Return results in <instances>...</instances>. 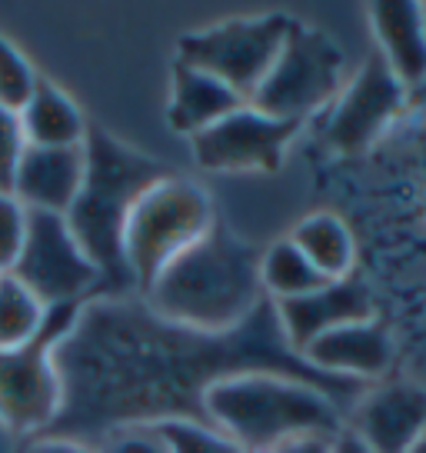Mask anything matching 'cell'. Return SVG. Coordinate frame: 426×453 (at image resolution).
<instances>
[{
  "mask_svg": "<svg viewBox=\"0 0 426 453\" xmlns=\"http://www.w3.org/2000/svg\"><path fill=\"white\" fill-rule=\"evenodd\" d=\"M303 360L320 373L343 377V380H363L384 373L390 364V337L377 320L343 324L316 337L303 350Z\"/></svg>",
  "mask_w": 426,
  "mask_h": 453,
  "instance_id": "5bb4252c",
  "label": "cell"
},
{
  "mask_svg": "<svg viewBox=\"0 0 426 453\" xmlns=\"http://www.w3.org/2000/svg\"><path fill=\"white\" fill-rule=\"evenodd\" d=\"M373 27L380 41V57L390 64L403 87L426 77V27L423 4L416 0H380L373 4Z\"/></svg>",
  "mask_w": 426,
  "mask_h": 453,
  "instance_id": "9a60e30c",
  "label": "cell"
},
{
  "mask_svg": "<svg viewBox=\"0 0 426 453\" xmlns=\"http://www.w3.org/2000/svg\"><path fill=\"white\" fill-rule=\"evenodd\" d=\"M154 426L171 453H243L240 443H233L227 434L200 420H160Z\"/></svg>",
  "mask_w": 426,
  "mask_h": 453,
  "instance_id": "44dd1931",
  "label": "cell"
},
{
  "mask_svg": "<svg viewBox=\"0 0 426 453\" xmlns=\"http://www.w3.org/2000/svg\"><path fill=\"white\" fill-rule=\"evenodd\" d=\"M17 113L30 147H80L87 137L77 104L47 81H37V90Z\"/></svg>",
  "mask_w": 426,
  "mask_h": 453,
  "instance_id": "e0dca14e",
  "label": "cell"
},
{
  "mask_svg": "<svg viewBox=\"0 0 426 453\" xmlns=\"http://www.w3.org/2000/svg\"><path fill=\"white\" fill-rule=\"evenodd\" d=\"M210 424L240 443L243 453H270L300 434H337L340 413L316 387L280 373H237L203 394Z\"/></svg>",
  "mask_w": 426,
  "mask_h": 453,
  "instance_id": "3957f363",
  "label": "cell"
},
{
  "mask_svg": "<svg viewBox=\"0 0 426 453\" xmlns=\"http://www.w3.org/2000/svg\"><path fill=\"white\" fill-rule=\"evenodd\" d=\"M97 453H171L154 424L117 426L107 434Z\"/></svg>",
  "mask_w": 426,
  "mask_h": 453,
  "instance_id": "d4e9b609",
  "label": "cell"
},
{
  "mask_svg": "<svg viewBox=\"0 0 426 453\" xmlns=\"http://www.w3.org/2000/svg\"><path fill=\"white\" fill-rule=\"evenodd\" d=\"M80 320V303L47 307L41 330L14 350H0V420L14 430H47L60 413L54 354Z\"/></svg>",
  "mask_w": 426,
  "mask_h": 453,
  "instance_id": "5b68a950",
  "label": "cell"
},
{
  "mask_svg": "<svg viewBox=\"0 0 426 453\" xmlns=\"http://www.w3.org/2000/svg\"><path fill=\"white\" fill-rule=\"evenodd\" d=\"M84 180V143L80 147H30L20 154L14 170V194L27 211L64 213Z\"/></svg>",
  "mask_w": 426,
  "mask_h": 453,
  "instance_id": "7c38bea8",
  "label": "cell"
},
{
  "mask_svg": "<svg viewBox=\"0 0 426 453\" xmlns=\"http://www.w3.org/2000/svg\"><path fill=\"white\" fill-rule=\"evenodd\" d=\"M27 237V207L0 190V273H11Z\"/></svg>",
  "mask_w": 426,
  "mask_h": 453,
  "instance_id": "603a6c76",
  "label": "cell"
},
{
  "mask_svg": "<svg viewBox=\"0 0 426 453\" xmlns=\"http://www.w3.org/2000/svg\"><path fill=\"white\" fill-rule=\"evenodd\" d=\"M410 453H426V434H423L420 440H416V447H413Z\"/></svg>",
  "mask_w": 426,
  "mask_h": 453,
  "instance_id": "f1b7e54d",
  "label": "cell"
},
{
  "mask_svg": "<svg viewBox=\"0 0 426 453\" xmlns=\"http://www.w3.org/2000/svg\"><path fill=\"white\" fill-rule=\"evenodd\" d=\"M297 120H277L243 104L194 137V157L207 170H270L280 167L286 143L297 137Z\"/></svg>",
  "mask_w": 426,
  "mask_h": 453,
  "instance_id": "9c48e42d",
  "label": "cell"
},
{
  "mask_svg": "<svg viewBox=\"0 0 426 453\" xmlns=\"http://www.w3.org/2000/svg\"><path fill=\"white\" fill-rule=\"evenodd\" d=\"M247 100L230 90L224 81H217L213 73H203L197 67H186L180 60H173V87H171V120L173 130L197 137L200 130L213 127L217 120L240 111Z\"/></svg>",
  "mask_w": 426,
  "mask_h": 453,
  "instance_id": "2e32d148",
  "label": "cell"
},
{
  "mask_svg": "<svg viewBox=\"0 0 426 453\" xmlns=\"http://www.w3.org/2000/svg\"><path fill=\"white\" fill-rule=\"evenodd\" d=\"M343 54L323 30L290 24L286 41L273 60L270 73L254 90L250 107L270 113L277 120L303 124L310 113L327 107L340 94Z\"/></svg>",
  "mask_w": 426,
  "mask_h": 453,
  "instance_id": "8992f818",
  "label": "cell"
},
{
  "mask_svg": "<svg viewBox=\"0 0 426 453\" xmlns=\"http://www.w3.org/2000/svg\"><path fill=\"white\" fill-rule=\"evenodd\" d=\"M150 311L171 324L224 334L263 303L260 260L224 226L213 224L147 290Z\"/></svg>",
  "mask_w": 426,
  "mask_h": 453,
  "instance_id": "6da1fadb",
  "label": "cell"
},
{
  "mask_svg": "<svg viewBox=\"0 0 426 453\" xmlns=\"http://www.w3.org/2000/svg\"><path fill=\"white\" fill-rule=\"evenodd\" d=\"M17 280L27 287L43 307L80 303L100 283V270L87 260L80 243L60 213L27 211V237L14 264Z\"/></svg>",
  "mask_w": 426,
  "mask_h": 453,
  "instance_id": "ba28073f",
  "label": "cell"
},
{
  "mask_svg": "<svg viewBox=\"0 0 426 453\" xmlns=\"http://www.w3.org/2000/svg\"><path fill=\"white\" fill-rule=\"evenodd\" d=\"M27 150V137L20 127V113L0 104V190L11 194L14 170L20 164V154Z\"/></svg>",
  "mask_w": 426,
  "mask_h": 453,
  "instance_id": "cb8c5ba5",
  "label": "cell"
},
{
  "mask_svg": "<svg viewBox=\"0 0 426 453\" xmlns=\"http://www.w3.org/2000/svg\"><path fill=\"white\" fill-rule=\"evenodd\" d=\"M167 170L154 157L137 154L107 130H87L84 137V180L64 220L87 260L100 270V280L127 287L130 270L124 260V230L137 200L164 180Z\"/></svg>",
  "mask_w": 426,
  "mask_h": 453,
  "instance_id": "7a4b0ae2",
  "label": "cell"
},
{
  "mask_svg": "<svg viewBox=\"0 0 426 453\" xmlns=\"http://www.w3.org/2000/svg\"><path fill=\"white\" fill-rule=\"evenodd\" d=\"M350 430L373 453H410L426 434V396L413 387L377 390L360 403Z\"/></svg>",
  "mask_w": 426,
  "mask_h": 453,
  "instance_id": "4fadbf2b",
  "label": "cell"
},
{
  "mask_svg": "<svg viewBox=\"0 0 426 453\" xmlns=\"http://www.w3.org/2000/svg\"><path fill=\"white\" fill-rule=\"evenodd\" d=\"M293 247L320 270L327 280H343L354 270V237L340 217L313 213L293 226Z\"/></svg>",
  "mask_w": 426,
  "mask_h": 453,
  "instance_id": "ac0fdd59",
  "label": "cell"
},
{
  "mask_svg": "<svg viewBox=\"0 0 426 453\" xmlns=\"http://www.w3.org/2000/svg\"><path fill=\"white\" fill-rule=\"evenodd\" d=\"M34 90H37V73L30 71V64L14 43L0 37V104L20 111Z\"/></svg>",
  "mask_w": 426,
  "mask_h": 453,
  "instance_id": "7402d4cb",
  "label": "cell"
},
{
  "mask_svg": "<svg viewBox=\"0 0 426 453\" xmlns=\"http://www.w3.org/2000/svg\"><path fill=\"white\" fill-rule=\"evenodd\" d=\"M273 313H277L286 347L303 357V350L313 340L330 334V330H337L343 324L373 320V303H369L367 287H360L354 277H343V280H327L323 287H316L303 297L277 300Z\"/></svg>",
  "mask_w": 426,
  "mask_h": 453,
  "instance_id": "8fae6325",
  "label": "cell"
},
{
  "mask_svg": "<svg viewBox=\"0 0 426 453\" xmlns=\"http://www.w3.org/2000/svg\"><path fill=\"white\" fill-rule=\"evenodd\" d=\"M290 24L293 20L286 14L233 17L180 37L177 60L203 73H213L243 100H250L256 87L263 84V77L270 73Z\"/></svg>",
  "mask_w": 426,
  "mask_h": 453,
  "instance_id": "52a82bcc",
  "label": "cell"
},
{
  "mask_svg": "<svg viewBox=\"0 0 426 453\" xmlns=\"http://www.w3.org/2000/svg\"><path fill=\"white\" fill-rule=\"evenodd\" d=\"M47 307L14 273H0V350H14L41 330Z\"/></svg>",
  "mask_w": 426,
  "mask_h": 453,
  "instance_id": "ffe728a7",
  "label": "cell"
},
{
  "mask_svg": "<svg viewBox=\"0 0 426 453\" xmlns=\"http://www.w3.org/2000/svg\"><path fill=\"white\" fill-rule=\"evenodd\" d=\"M423 27H426V4H423Z\"/></svg>",
  "mask_w": 426,
  "mask_h": 453,
  "instance_id": "f546056e",
  "label": "cell"
},
{
  "mask_svg": "<svg viewBox=\"0 0 426 453\" xmlns=\"http://www.w3.org/2000/svg\"><path fill=\"white\" fill-rule=\"evenodd\" d=\"M327 277L313 267L307 257L300 254L293 241L273 243L267 254L260 257V287L273 300H293L323 287Z\"/></svg>",
  "mask_w": 426,
  "mask_h": 453,
  "instance_id": "d6986e66",
  "label": "cell"
},
{
  "mask_svg": "<svg viewBox=\"0 0 426 453\" xmlns=\"http://www.w3.org/2000/svg\"><path fill=\"white\" fill-rule=\"evenodd\" d=\"M330 443H333V434H300L277 443L270 453H330Z\"/></svg>",
  "mask_w": 426,
  "mask_h": 453,
  "instance_id": "484cf974",
  "label": "cell"
},
{
  "mask_svg": "<svg viewBox=\"0 0 426 453\" xmlns=\"http://www.w3.org/2000/svg\"><path fill=\"white\" fill-rule=\"evenodd\" d=\"M407 87L397 81V73L390 71L380 54H373L363 64V71L356 73V81L340 94L327 117V137L330 147H337L340 154H360L377 141L403 107Z\"/></svg>",
  "mask_w": 426,
  "mask_h": 453,
  "instance_id": "30bf717a",
  "label": "cell"
},
{
  "mask_svg": "<svg viewBox=\"0 0 426 453\" xmlns=\"http://www.w3.org/2000/svg\"><path fill=\"white\" fill-rule=\"evenodd\" d=\"M24 453H97L90 450L87 443H80L77 437H54V434H43L30 443Z\"/></svg>",
  "mask_w": 426,
  "mask_h": 453,
  "instance_id": "4316f807",
  "label": "cell"
},
{
  "mask_svg": "<svg viewBox=\"0 0 426 453\" xmlns=\"http://www.w3.org/2000/svg\"><path fill=\"white\" fill-rule=\"evenodd\" d=\"M330 453H373V450H369V447L363 443V440L356 437V434L350 430V426H343V430H337V434H333Z\"/></svg>",
  "mask_w": 426,
  "mask_h": 453,
  "instance_id": "83f0119b",
  "label": "cell"
},
{
  "mask_svg": "<svg viewBox=\"0 0 426 453\" xmlns=\"http://www.w3.org/2000/svg\"><path fill=\"white\" fill-rule=\"evenodd\" d=\"M213 226L210 197L190 180L164 177L156 180L130 213L124 230V260L130 280L143 294L156 283V277L171 267L186 247Z\"/></svg>",
  "mask_w": 426,
  "mask_h": 453,
  "instance_id": "277c9868",
  "label": "cell"
}]
</instances>
